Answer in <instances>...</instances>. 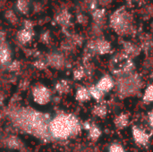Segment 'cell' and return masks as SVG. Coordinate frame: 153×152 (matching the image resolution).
I'll return each mask as SVG.
<instances>
[{"instance_id": "1", "label": "cell", "mask_w": 153, "mask_h": 152, "mask_svg": "<svg viewBox=\"0 0 153 152\" xmlns=\"http://www.w3.org/2000/svg\"><path fill=\"white\" fill-rule=\"evenodd\" d=\"M82 123L72 114H60L49 123V133L57 140H66L76 136L82 130Z\"/></svg>"}, {"instance_id": "2", "label": "cell", "mask_w": 153, "mask_h": 152, "mask_svg": "<svg viewBox=\"0 0 153 152\" xmlns=\"http://www.w3.org/2000/svg\"><path fill=\"white\" fill-rule=\"evenodd\" d=\"M109 28L120 37L134 36L137 32L133 13L126 5H122L114 10L108 19Z\"/></svg>"}, {"instance_id": "3", "label": "cell", "mask_w": 153, "mask_h": 152, "mask_svg": "<svg viewBox=\"0 0 153 152\" xmlns=\"http://www.w3.org/2000/svg\"><path fill=\"white\" fill-rule=\"evenodd\" d=\"M115 82V88L120 99H127L137 95L143 86V78L135 72L117 77Z\"/></svg>"}, {"instance_id": "4", "label": "cell", "mask_w": 153, "mask_h": 152, "mask_svg": "<svg viewBox=\"0 0 153 152\" xmlns=\"http://www.w3.org/2000/svg\"><path fill=\"white\" fill-rule=\"evenodd\" d=\"M110 70L117 77L132 73L135 70L133 59L126 56L122 51L116 54L110 60Z\"/></svg>"}, {"instance_id": "5", "label": "cell", "mask_w": 153, "mask_h": 152, "mask_svg": "<svg viewBox=\"0 0 153 152\" xmlns=\"http://www.w3.org/2000/svg\"><path fill=\"white\" fill-rule=\"evenodd\" d=\"M112 51L111 43L102 37H95L86 44V54L89 56L108 55Z\"/></svg>"}, {"instance_id": "6", "label": "cell", "mask_w": 153, "mask_h": 152, "mask_svg": "<svg viewBox=\"0 0 153 152\" xmlns=\"http://www.w3.org/2000/svg\"><path fill=\"white\" fill-rule=\"evenodd\" d=\"M132 137L134 142L140 147H145L150 143L152 134L140 126L134 125L132 128Z\"/></svg>"}, {"instance_id": "7", "label": "cell", "mask_w": 153, "mask_h": 152, "mask_svg": "<svg viewBox=\"0 0 153 152\" xmlns=\"http://www.w3.org/2000/svg\"><path fill=\"white\" fill-rule=\"evenodd\" d=\"M121 47H122V52L128 56L129 58L133 59L136 56H138L141 52L142 49L140 47L139 44H136L134 42H132L130 40H122L121 41Z\"/></svg>"}, {"instance_id": "8", "label": "cell", "mask_w": 153, "mask_h": 152, "mask_svg": "<svg viewBox=\"0 0 153 152\" xmlns=\"http://www.w3.org/2000/svg\"><path fill=\"white\" fill-rule=\"evenodd\" d=\"M33 97H34V100L37 103H39L40 105H45L50 101L51 92L47 87L39 86V87H36L34 89Z\"/></svg>"}, {"instance_id": "9", "label": "cell", "mask_w": 153, "mask_h": 152, "mask_svg": "<svg viewBox=\"0 0 153 152\" xmlns=\"http://www.w3.org/2000/svg\"><path fill=\"white\" fill-rule=\"evenodd\" d=\"M95 85L105 94L107 92H109L115 88L116 82L111 75L105 74L98 81V82Z\"/></svg>"}, {"instance_id": "10", "label": "cell", "mask_w": 153, "mask_h": 152, "mask_svg": "<svg viewBox=\"0 0 153 152\" xmlns=\"http://www.w3.org/2000/svg\"><path fill=\"white\" fill-rule=\"evenodd\" d=\"M55 22L63 29H68L72 21V14L68 9H62L55 16Z\"/></svg>"}, {"instance_id": "11", "label": "cell", "mask_w": 153, "mask_h": 152, "mask_svg": "<svg viewBox=\"0 0 153 152\" xmlns=\"http://www.w3.org/2000/svg\"><path fill=\"white\" fill-rule=\"evenodd\" d=\"M82 126L88 132V137L92 142H97L101 137L102 131L96 124L86 122L82 125Z\"/></svg>"}, {"instance_id": "12", "label": "cell", "mask_w": 153, "mask_h": 152, "mask_svg": "<svg viewBox=\"0 0 153 152\" xmlns=\"http://www.w3.org/2000/svg\"><path fill=\"white\" fill-rule=\"evenodd\" d=\"M48 64L54 68H63L65 64V56L61 53H51L48 57Z\"/></svg>"}, {"instance_id": "13", "label": "cell", "mask_w": 153, "mask_h": 152, "mask_svg": "<svg viewBox=\"0 0 153 152\" xmlns=\"http://www.w3.org/2000/svg\"><path fill=\"white\" fill-rule=\"evenodd\" d=\"M140 47L142 51L149 53L153 49V37L151 34L144 33L140 37Z\"/></svg>"}, {"instance_id": "14", "label": "cell", "mask_w": 153, "mask_h": 152, "mask_svg": "<svg viewBox=\"0 0 153 152\" xmlns=\"http://www.w3.org/2000/svg\"><path fill=\"white\" fill-rule=\"evenodd\" d=\"M129 122H130L129 115L127 113H125V112L120 113L114 119L115 127L117 129H119V130H123V129L126 128L129 125Z\"/></svg>"}, {"instance_id": "15", "label": "cell", "mask_w": 153, "mask_h": 152, "mask_svg": "<svg viewBox=\"0 0 153 152\" xmlns=\"http://www.w3.org/2000/svg\"><path fill=\"white\" fill-rule=\"evenodd\" d=\"M33 35H34L33 30L23 28L22 30L18 31L17 39L19 40V42H21L22 44H26V43H28V42H30L31 40V39L33 38Z\"/></svg>"}, {"instance_id": "16", "label": "cell", "mask_w": 153, "mask_h": 152, "mask_svg": "<svg viewBox=\"0 0 153 152\" xmlns=\"http://www.w3.org/2000/svg\"><path fill=\"white\" fill-rule=\"evenodd\" d=\"M75 99L79 102H87L89 101L91 97L89 91V88H86L84 86H80L75 93Z\"/></svg>"}, {"instance_id": "17", "label": "cell", "mask_w": 153, "mask_h": 152, "mask_svg": "<svg viewBox=\"0 0 153 152\" xmlns=\"http://www.w3.org/2000/svg\"><path fill=\"white\" fill-rule=\"evenodd\" d=\"M91 113L94 116L98 118H105L108 115V108L106 107V105L99 102L93 107Z\"/></svg>"}, {"instance_id": "18", "label": "cell", "mask_w": 153, "mask_h": 152, "mask_svg": "<svg viewBox=\"0 0 153 152\" xmlns=\"http://www.w3.org/2000/svg\"><path fill=\"white\" fill-rule=\"evenodd\" d=\"M15 7H16V10L20 13L26 15L30 12V0H17Z\"/></svg>"}, {"instance_id": "19", "label": "cell", "mask_w": 153, "mask_h": 152, "mask_svg": "<svg viewBox=\"0 0 153 152\" xmlns=\"http://www.w3.org/2000/svg\"><path fill=\"white\" fill-rule=\"evenodd\" d=\"M89 91H90V94H91V97L95 99L96 101L98 102H100L101 99H103L104 97V93L96 86V85H91L89 87Z\"/></svg>"}, {"instance_id": "20", "label": "cell", "mask_w": 153, "mask_h": 152, "mask_svg": "<svg viewBox=\"0 0 153 152\" xmlns=\"http://www.w3.org/2000/svg\"><path fill=\"white\" fill-rule=\"evenodd\" d=\"M143 101L147 105L153 103V84H149L145 88L143 95Z\"/></svg>"}, {"instance_id": "21", "label": "cell", "mask_w": 153, "mask_h": 152, "mask_svg": "<svg viewBox=\"0 0 153 152\" xmlns=\"http://www.w3.org/2000/svg\"><path fill=\"white\" fill-rule=\"evenodd\" d=\"M56 90L60 93V94H65L67 93L70 90V84L66 81H61L56 85Z\"/></svg>"}, {"instance_id": "22", "label": "cell", "mask_w": 153, "mask_h": 152, "mask_svg": "<svg viewBox=\"0 0 153 152\" xmlns=\"http://www.w3.org/2000/svg\"><path fill=\"white\" fill-rule=\"evenodd\" d=\"M4 17L5 19L12 24H17L19 20H18V17L16 15V13H14V11L13 10H7L5 11L4 13Z\"/></svg>"}, {"instance_id": "23", "label": "cell", "mask_w": 153, "mask_h": 152, "mask_svg": "<svg viewBox=\"0 0 153 152\" xmlns=\"http://www.w3.org/2000/svg\"><path fill=\"white\" fill-rule=\"evenodd\" d=\"M86 69L84 66H79L74 71V78L76 81H81L85 75H86Z\"/></svg>"}, {"instance_id": "24", "label": "cell", "mask_w": 153, "mask_h": 152, "mask_svg": "<svg viewBox=\"0 0 153 152\" xmlns=\"http://www.w3.org/2000/svg\"><path fill=\"white\" fill-rule=\"evenodd\" d=\"M76 22L81 25H86L89 22V18L84 12L80 11L76 14Z\"/></svg>"}, {"instance_id": "25", "label": "cell", "mask_w": 153, "mask_h": 152, "mask_svg": "<svg viewBox=\"0 0 153 152\" xmlns=\"http://www.w3.org/2000/svg\"><path fill=\"white\" fill-rule=\"evenodd\" d=\"M108 152H126V149L123 147L122 144L117 143V142H114L112 144L109 145Z\"/></svg>"}, {"instance_id": "26", "label": "cell", "mask_w": 153, "mask_h": 152, "mask_svg": "<svg viewBox=\"0 0 153 152\" xmlns=\"http://www.w3.org/2000/svg\"><path fill=\"white\" fill-rule=\"evenodd\" d=\"M19 144H20V142L18 141V139L13 138V137L10 138L8 140V143H7V145L10 146L11 148H17V145H19Z\"/></svg>"}, {"instance_id": "27", "label": "cell", "mask_w": 153, "mask_h": 152, "mask_svg": "<svg viewBox=\"0 0 153 152\" xmlns=\"http://www.w3.org/2000/svg\"><path fill=\"white\" fill-rule=\"evenodd\" d=\"M96 1L100 7H104V8H106L107 5H108L112 3V0H96Z\"/></svg>"}, {"instance_id": "28", "label": "cell", "mask_w": 153, "mask_h": 152, "mask_svg": "<svg viewBox=\"0 0 153 152\" xmlns=\"http://www.w3.org/2000/svg\"><path fill=\"white\" fill-rule=\"evenodd\" d=\"M50 40V34H49V32L48 31H46V32H44L42 35H41V41H43V42H48Z\"/></svg>"}, {"instance_id": "29", "label": "cell", "mask_w": 153, "mask_h": 152, "mask_svg": "<svg viewBox=\"0 0 153 152\" xmlns=\"http://www.w3.org/2000/svg\"><path fill=\"white\" fill-rule=\"evenodd\" d=\"M41 9H42V4H40V3H34L33 4V10H34V12H36V13H39V11H41Z\"/></svg>"}, {"instance_id": "30", "label": "cell", "mask_w": 153, "mask_h": 152, "mask_svg": "<svg viewBox=\"0 0 153 152\" xmlns=\"http://www.w3.org/2000/svg\"><path fill=\"white\" fill-rule=\"evenodd\" d=\"M148 122L150 126L153 129V109L148 114Z\"/></svg>"}, {"instance_id": "31", "label": "cell", "mask_w": 153, "mask_h": 152, "mask_svg": "<svg viewBox=\"0 0 153 152\" xmlns=\"http://www.w3.org/2000/svg\"><path fill=\"white\" fill-rule=\"evenodd\" d=\"M125 1H126V4H127L128 6H132V5H134V4H135V1H136V0H125Z\"/></svg>"}, {"instance_id": "32", "label": "cell", "mask_w": 153, "mask_h": 152, "mask_svg": "<svg viewBox=\"0 0 153 152\" xmlns=\"http://www.w3.org/2000/svg\"><path fill=\"white\" fill-rule=\"evenodd\" d=\"M146 1H148V0H136L135 1V4H138V5H142L143 4H145Z\"/></svg>"}, {"instance_id": "33", "label": "cell", "mask_w": 153, "mask_h": 152, "mask_svg": "<svg viewBox=\"0 0 153 152\" xmlns=\"http://www.w3.org/2000/svg\"><path fill=\"white\" fill-rule=\"evenodd\" d=\"M150 77H151V79H152V80H153V70L152 71L151 74H150Z\"/></svg>"}, {"instance_id": "34", "label": "cell", "mask_w": 153, "mask_h": 152, "mask_svg": "<svg viewBox=\"0 0 153 152\" xmlns=\"http://www.w3.org/2000/svg\"><path fill=\"white\" fill-rule=\"evenodd\" d=\"M152 30H153V24H152Z\"/></svg>"}]
</instances>
